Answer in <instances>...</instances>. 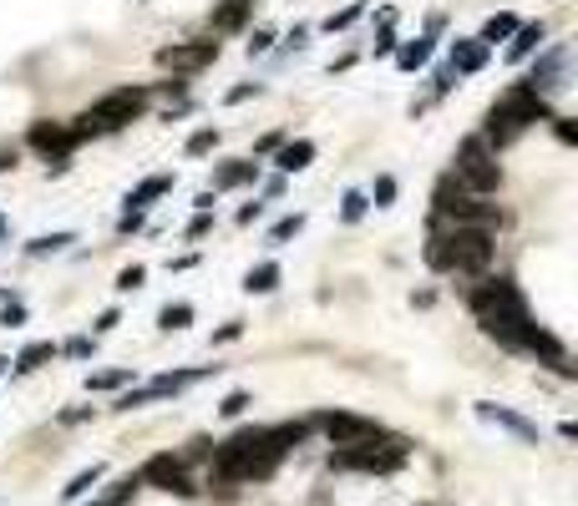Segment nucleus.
<instances>
[{
  "label": "nucleus",
  "instance_id": "obj_1",
  "mask_svg": "<svg viewBox=\"0 0 578 506\" xmlns=\"http://www.w3.org/2000/svg\"><path fill=\"white\" fill-rule=\"evenodd\" d=\"M284 461V451L270 441V426H249L233 430L229 441L213 451V466H208V481L219 486V496H229L233 486H249V481L274 476Z\"/></svg>",
  "mask_w": 578,
  "mask_h": 506
},
{
  "label": "nucleus",
  "instance_id": "obj_2",
  "mask_svg": "<svg viewBox=\"0 0 578 506\" xmlns=\"http://www.w3.org/2000/svg\"><path fill=\"white\" fill-rule=\"evenodd\" d=\"M472 319L482 324V334H492L497 344L507 350H523L527 329H533V314H527V299L517 289L513 278H488V284H477L472 289Z\"/></svg>",
  "mask_w": 578,
  "mask_h": 506
},
{
  "label": "nucleus",
  "instance_id": "obj_3",
  "mask_svg": "<svg viewBox=\"0 0 578 506\" xmlns=\"http://www.w3.org/2000/svg\"><path fill=\"white\" fill-rule=\"evenodd\" d=\"M426 264L437 274H488L492 268V228L437 223L426 239Z\"/></svg>",
  "mask_w": 578,
  "mask_h": 506
},
{
  "label": "nucleus",
  "instance_id": "obj_4",
  "mask_svg": "<svg viewBox=\"0 0 578 506\" xmlns=\"http://www.w3.org/2000/svg\"><path fill=\"white\" fill-rule=\"evenodd\" d=\"M553 117V107H548V97H538V91H527L523 81H517L507 97L497 101L488 112V126H482V142H488L492 152L497 147H507V142H517L527 132L533 122H548Z\"/></svg>",
  "mask_w": 578,
  "mask_h": 506
},
{
  "label": "nucleus",
  "instance_id": "obj_5",
  "mask_svg": "<svg viewBox=\"0 0 578 506\" xmlns=\"http://www.w3.org/2000/svg\"><path fill=\"white\" fill-rule=\"evenodd\" d=\"M147 112V91L142 87H117L107 91L102 101H91L87 112L77 117V126H71V137L87 142V137H102V132H117V126L137 122V117Z\"/></svg>",
  "mask_w": 578,
  "mask_h": 506
},
{
  "label": "nucleus",
  "instance_id": "obj_6",
  "mask_svg": "<svg viewBox=\"0 0 578 506\" xmlns=\"http://www.w3.org/2000/svg\"><path fill=\"white\" fill-rule=\"evenodd\" d=\"M406 455H412V441H401V436H371V441H355V445H340L330 451V466L335 471H365V476H391V471L406 466Z\"/></svg>",
  "mask_w": 578,
  "mask_h": 506
},
{
  "label": "nucleus",
  "instance_id": "obj_7",
  "mask_svg": "<svg viewBox=\"0 0 578 506\" xmlns=\"http://www.w3.org/2000/svg\"><path fill=\"white\" fill-rule=\"evenodd\" d=\"M431 213H437V223H472V228H497L502 213L497 202H488L482 192H467L457 177H441L437 192H431Z\"/></svg>",
  "mask_w": 578,
  "mask_h": 506
},
{
  "label": "nucleus",
  "instance_id": "obj_8",
  "mask_svg": "<svg viewBox=\"0 0 578 506\" xmlns=\"http://www.w3.org/2000/svg\"><path fill=\"white\" fill-rule=\"evenodd\" d=\"M451 177L462 183L467 192H497L502 188V167H497V152L482 142V132L477 137H467L462 147H457V157H451Z\"/></svg>",
  "mask_w": 578,
  "mask_h": 506
},
{
  "label": "nucleus",
  "instance_id": "obj_9",
  "mask_svg": "<svg viewBox=\"0 0 578 506\" xmlns=\"http://www.w3.org/2000/svg\"><path fill=\"white\" fill-rule=\"evenodd\" d=\"M137 481H142V486H157V492H173V496H198V486L188 481L183 455H167V451L147 455V461H142V471H137Z\"/></svg>",
  "mask_w": 578,
  "mask_h": 506
},
{
  "label": "nucleus",
  "instance_id": "obj_10",
  "mask_svg": "<svg viewBox=\"0 0 578 506\" xmlns=\"http://www.w3.org/2000/svg\"><path fill=\"white\" fill-rule=\"evenodd\" d=\"M315 426L330 436V445H355V441H371V436H381V426L365 416H350V410H320L315 416Z\"/></svg>",
  "mask_w": 578,
  "mask_h": 506
},
{
  "label": "nucleus",
  "instance_id": "obj_11",
  "mask_svg": "<svg viewBox=\"0 0 578 506\" xmlns=\"http://www.w3.org/2000/svg\"><path fill=\"white\" fill-rule=\"evenodd\" d=\"M26 142L41 152V157H46V163H52V173H62V167H66V152L77 147L71 126H62V122H31Z\"/></svg>",
  "mask_w": 578,
  "mask_h": 506
},
{
  "label": "nucleus",
  "instance_id": "obj_12",
  "mask_svg": "<svg viewBox=\"0 0 578 506\" xmlns=\"http://www.w3.org/2000/svg\"><path fill=\"white\" fill-rule=\"evenodd\" d=\"M219 56V41H183V46H163L157 51V66L167 71H198Z\"/></svg>",
  "mask_w": 578,
  "mask_h": 506
},
{
  "label": "nucleus",
  "instance_id": "obj_13",
  "mask_svg": "<svg viewBox=\"0 0 578 506\" xmlns=\"http://www.w3.org/2000/svg\"><path fill=\"white\" fill-rule=\"evenodd\" d=\"M193 380H198V370H178V375H157L147 390H128V395H117V410H137V405H147V400H157V395H178V390H188Z\"/></svg>",
  "mask_w": 578,
  "mask_h": 506
},
{
  "label": "nucleus",
  "instance_id": "obj_14",
  "mask_svg": "<svg viewBox=\"0 0 578 506\" xmlns=\"http://www.w3.org/2000/svg\"><path fill=\"white\" fill-rule=\"evenodd\" d=\"M564 66H568V46H553L548 56H543V61L523 76V87H527V91H538V97H548V91L564 87Z\"/></svg>",
  "mask_w": 578,
  "mask_h": 506
},
{
  "label": "nucleus",
  "instance_id": "obj_15",
  "mask_svg": "<svg viewBox=\"0 0 578 506\" xmlns=\"http://www.w3.org/2000/svg\"><path fill=\"white\" fill-rule=\"evenodd\" d=\"M523 350H527V354H538V360H548V365L558 370V375H573V365H568V350H564L558 340H553L548 329L533 324V329H527V340H523Z\"/></svg>",
  "mask_w": 578,
  "mask_h": 506
},
{
  "label": "nucleus",
  "instance_id": "obj_16",
  "mask_svg": "<svg viewBox=\"0 0 578 506\" xmlns=\"http://www.w3.org/2000/svg\"><path fill=\"white\" fill-rule=\"evenodd\" d=\"M451 71L457 76H472V71H482L488 66V46L482 41H451Z\"/></svg>",
  "mask_w": 578,
  "mask_h": 506
},
{
  "label": "nucleus",
  "instance_id": "obj_17",
  "mask_svg": "<svg viewBox=\"0 0 578 506\" xmlns=\"http://www.w3.org/2000/svg\"><path fill=\"white\" fill-rule=\"evenodd\" d=\"M274 163H280L284 173H305V167L315 163V142H309V137H299V142H280V147H274Z\"/></svg>",
  "mask_w": 578,
  "mask_h": 506
},
{
  "label": "nucleus",
  "instance_id": "obj_18",
  "mask_svg": "<svg viewBox=\"0 0 578 506\" xmlns=\"http://www.w3.org/2000/svg\"><path fill=\"white\" fill-rule=\"evenodd\" d=\"M543 36H548V31H543V21L517 25L513 36H507V61H527V56H533V51L543 46Z\"/></svg>",
  "mask_w": 578,
  "mask_h": 506
},
{
  "label": "nucleus",
  "instance_id": "obj_19",
  "mask_svg": "<svg viewBox=\"0 0 578 506\" xmlns=\"http://www.w3.org/2000/svg\"><path fill=\"white\" fill-rule=\"evenodd\" d=\"M477 416L482 420H497V426H507L513 430V436H523V441H538V426H533V420H523V416H513V410H497V405H477Z\"/></svg>",
  "mask_w": 578,
  "mask_h": 506
},
{
  "label": "nucleus",
  "instance_id": "obj_20",
  "mask_svg": "<svg viewBox=\"0 0 578 506\" xmlns=\"http://www.w3.org/2000/svg\"><path fill=\"white\" fill-rule=\"evenodd\" d=\"M426 61H431V36H416V41H406V46H396L401 71H416V66H426Z\"/></svg>",
  "mask_w": 578,
  "mask_h": 506
},
{
  "label": "nucleus",
  "instance_id": "obj_21",
  "mask_svg": "<svg viewBox=\"0 0 578 506\" xmlns=\"http://www.w3.org/2000/svg\"><path fill=\"white\" fill-rule=\"evenodd\" d=\"M259 167L254 163H223L219 173H213V188H244V183H254Z\"/></svg>",
  "mask_w": 578,
  "mask_h": 506
},
{
  "label": "nucleus",
  "instance_id": "obj_22",
  "mask_svg": "<svg viewBox=\"0 0 578 506\" xmlns=\"http://www.w3.org/2000/svg\"><path fill=\"white\" fill-rule=\"evenodd\" d=\"M244 289H249V294H274V289H280V264L249 268V274H244Z\"/></svg>",
  "mask_w": 578,
  "mask_h": 506
},
{
  "label": "nucleus",
  "instance_id": "obj_23",
  "mask_svg": "<svg viewBox=\"0 0 578 506\" xmlns=\"http://www.w3.org/2000/svg\"><path fill=\"white\" fill-rule=\"evenodd\" d=\"M513 31H517V15L502 11V15H492V21L482 25V36H477V41H482V46H497V41H507Z\"/></svg>",
  "mask_w": 578,
  "mask_h": 506
},
{
  "label": "nucleus",
  "instance_id": "obj_24",
  "mask_svg": "<svg viewBox=\"0 0 578 506\" xmlns=\"http://www.w3.org/2000/svg\"><path fill=\"white\" fill-rule=\"evenodd\" d=\"M46 360H56V344H52V340L26 344V350H21V360H15V370H26V375H31V370H41Z\"/></svg>",
  "mask_w": 578,
  "mask_h": 506
},
{
  "label": "nucleus",
  "instance_id": "obj_25",
  "mask_svg": "<svg viewBox=\"0 0 578 506\" xmlns=\"http://www.w3.org/2000/svg\"><path fill=\"white\" fill-rule=\"evenodd\" d=\"M167 188H173V177H163V173H157V177H147V183H142L137 192H128V202H132V208H147V202H153V198H163Z\"/></svg>",
  "mask_w": 578,
  "mask_h": 506
},
{
  "label": "nucleus",
  "instance_id": "obj_26",
  "mask_svg": "<svg viewBox=\"0 0 578 506\" xmlns=\"http://www.w3.org/2000/svg\"><path fill=\"white\" fill-rule=\"evenodd\" d=\"M157 324H163L167 334H173V329H188L193 324V304H167L163 314H157Z\"/></svg>",
  "mask_w": 578,
  "mask_h": 506
},
{
  "label": "nucleus",
  "instance_id": "obj_27",
  "mask_svg": "<svg viewBox=\"0 0 578 506\" xmlns=\"http://www.w3.org/2000/svg\"><path fill=\"white\" fill-rule=\"evenodd\" d=\"M102 476H107L102 466H91V471H81V476L71 481V486H66L62 496H66V501H81V496H87V492H91V486H97V481H102Z\"/></svg>",
  "mask_w": 578,
  "mask_h": 506
},
{
  "label": "nucleus",
  "instance_id": "obj_28",
  "mask_svg": "<svg viewBox=\"0 0 578 506\" xmlns=\"http://www.w3.org/2000/svg\"><path fill=\"white\" fill-rule=\"evenodd\" d=\"M244 11H249V0H229V5L213 15V25H219V31H233V25H244Z\"/></svg>",
  "mask_w": 578,
  "mask_h": 506
},
{
  "label": "nucleus",
  "instance_id": "obj_29",
  "mask_svg": "<svg viewBox=\"0 0 578 506\" xmlns=\"http://www.w3.org/2000/svg\"><path fill=\"white\" fill-rule=\"evenodd\" d=\"M128 380H132V370H102V375H91V390H117Z\"/></svg>",
  "mask_w": 578,
  "mask_h": 506
},
{
  "label": "nucleus",
  "instance_id": "obj_30",
  "mask_svg": "<svg viewBox=\"0 0 578 506\" xmlns=\"http://www.w3.org/2000/svg\"><path fill=\"white\" fill-rule=\"evenodd\" d=\"M213 142H219V132H213V126L193 132V137H188V157H204V152H213Z\"/></svg>",
  "mask_w": 578,
  "mask_h": 506
},
{
  "label": "nucleus",
  "instance_id": "obj_31",
  "mask_svg": "<svg viewBox=\"0 0 578 506\" xmlns=\"http://www.w3.org/2000/svg\"><path fill=\"white\" fill-rule=\"evenodd\" d=\"M244 410H249V395H244V390L223 395V405H219V416H223V420H239V416H244Z\"/></svg>",
  "mask_w": 578,
  "mask_h": 506
},
{
  "label": "nucleus",
  "instance_id": "obj_32",
  "mask_svg": "<svg viewBox=\"0 0 578 506\" xmlns=\"http://www.w3.org/2000/svg\"><path fill=\"white\" fill-rule=\"evenodd\" d=\"M365 208H371V198H365V192H346V208H340V218H346V223H355V218H365Z\"/></svg>",
  "mask_w": 578,
  "mask_h": 506
},
{
  "label": "nucleus",
  "instance_id": "obj_33",
  "mask_svg": "<svg viewBox=\"0 0 578 506\" xmlns=\"http://www.w3.org/2000/svg\"><path fill=\"white\" fill-rule=\"evenodd\" d=\"M391 198H396V177H375L371 202H375V208H391Z\"/></svg>",
  "mask_w": 578,
  "mask_h": 506
},
{
  "label": "nucleus",
  "instance_id": "obj_34",
  "mask_svg": "<svg viewBox=\"0 0 578 506\" xmlns=\"http://www.w3.org/2000/svg\"><path fill=\"white\" fill-rule=\"evenodd\" d=\"M299 228H305V218H299V213H295V218H280V223H274V233H270V239H274V243H284V239H295Z\"/></svg>",
  "mask_w": 578,
  "mask_h": 506
},
{
  "label": "nucleus",
  "instance_id": "obj_35",
  "mask_svg": "<svg viewBox=\"0 0 578 506\" xmlns=\"http://www.w3.org/2000/svg\"><path fill=\"white\" fill-rule=\"evenodd\" d=\"M142 278H147V268H142V264H132V268H122V274H117V289H122V294H132V289L142 284Z\"/></svg>",
  "mask_w": 578,
  "mask_h": 506
},
{
  "label": "nucleus",
  "instance_id": "obj_36",
  "mask_svg": "<svg viewBox=\"0 0 578 506\" xmlns=\"http://www.w3.org/2000/svg\"><path fill=\"white\" fill-rule=\"evenodd\" d=\"M71 243V233H52V239H31V253H56Z\"/></svg>",
  "mask_w": 578,
  "mask_h": 506
},
{
  "label": "nucleus",
  "instance_id": "obj_37",
  "mask_svg": "<svg viewBox=\"0 0 578 506\" xmlns=\"http://www.w3.org/2000/svg\"><path fill=\"white\" fill-rule=\"evenodd\" d=\"M548 122H553V132H558V137H564L568 147H573V142H578V126L568 122V117H548Z\"/></svg>",
  "mask_w": 578,
  "mask_h": 506
},
{
  "label": "nucleus",
  "instance_id": "obj_38",
  "mask_svg": "<svg viewBox=\"0 0 578 506\" xmlns=\"http://www.w3.org/2000/svg\"><path fill=\"white\" fill-rule=\"evenodd\" d=\"M355 15H360V5H346V11H340V15H330L325 25H330V31H346V25L355 21Z\"/></svg>",
  "mask_w": 578,
  "mask_h": 506
},
{
  "label": "nucleus",
  "instance_id": "obj_39",
  "mask_svg": "<svg viewBox=\"0 0 578 506\" xmlns=\"http://www.w3.org/2000/svg\"><path fill=\"white\" fill-rule=\"evenodd\" d=\"M391 51H396V31H391V21H385L381 41H375V56H391Z\"/></svg>",
  "mask_w": 578,
  "mask_h": 506
},
{
  "label": "nucleus",
  "instance_id": "obj_40",
  "mask_svg": "<svg viewBox=\"0 0 578 506\" xmlns=\"http://www.w3.org/2000/svg\"><path fill=\"white\" fill-rule=\"evenodd\" d=\"M62 350L71 354V360H87V354H91V340H66Z\"/></svg>",
  "mask_w": 578,
  "mask_h": 506
},
{
  "label": "nucleus",
  "instance_id": "obj_41",
  "mask_svg": "<svg viewBox=\"0 0 578 506\" xmlns=\"http://www.w3.org/2000/svg\"><path fill=\"white\" fill-rule=\"evenodd\" d=\"M239 334H244V324H239V319H229V324H223L219 334H213V340H219V344H229V340H239Z\"/></svg>",
  "mask_w": 578,
  "mask_h": 506
},
{
  "label": "nucleus",
  "instance_id": "obj_42",
  "mask_svg": "<svg viewBox=\"0 0 578 506\" xmlns=\"http://www.w3.org/2000/svg\"><path fill=\"white\" fill-rule=\"evenodd\" d=\"M208 228H213V218H208V213H198V218L188 223V239H204Z\"/></svg>",
  "mask_w": 578,
  "mask_h": 506
},
{
  "label": "nucleus",
  "instance_id": "obj_43",
  "mask_svg": "<svg viewBox=\"0 0 578 506\" xmlns=\"http://www.w3.org/2000/svg\"><path fill=\"white\" fill-rule=\"evenodd\" d=\"M21 319H26V309H21V304H5V314H0V324L11 329V324H21Z\"/></svg>",
  "mask_w": 578,
  "mask_h": 506
},
{
  "label": "nucleus",
  "instance_id": "obj_44",
  "mask_svg": "<svg viewBox=\"0 0 578 506\" xmlns=\"http://www.w3.org/2000/svg\"><path fill=\"white\" fill-rule=\"evenodd\" d=\"M270 41H274V31H254V41H249V56H254V51H270Z\"/></svg>",
  "mask_w": 578,
  "mask_h": 506
},
{
  "label": "nucleus",
  "instance_id": "obj_45",
  "mask_svg": "<svg viewBox=\"0 0 578 506\" xmlns=\"http://www.w3.org/2000/svg\"><path fill=\"white\" fill-rule=\"evenodd\" d=\"M107 329H117V309H107V314H97V334H107Z\"/></svg>",
  "mask_w": 578,
  "mask_h": 506
},
{
  "label": "nucleus",
  "instance_id": "obj_46",
  "mask_svg": "<svg viewBox=\"0 0 578 506\" xmlns=\"http://www.w3.org/2000/svg\"><path fill=\"white\" fill-rule=\"evenodd\" d=\"M259 213H264V202H249V208H239V223H254Z\"/></svg>",
  "mask_w": 578,
  "mask_h": 506
},
{
  "label": "nucleus",
  "instance_id": "obj_47",
  "mask_svg": "<svg viewBox=\"0 0 578 506\" xmlns=\"http://www.w3.org/2000/svg\"><path fill=\"white\" fill-rule=\"evenodd\" d=\"M249 97H259V81H254V87H233L229 91V101H249Z\"/></svg>",
  "mask_w": 578,
  "mask_h": 506
},
{
  "label": "nucleus",
  "instance_id": "obj_48",
  "mask_svg": "<svg viewBox=\"0 0 578 506\" xmlns=\"http://www.w3.org/2000/svg\"><path fill=\"white\" fill-rule=\"evenodd\" d=\"M5 167H15V157H11V152H0V173H5Z\"/></svg>",
  "mask_w": 578,
  "mask_h": 506
},
{
  "label": "nucleus",
  "instance_id": "obj_49",
  "mask_svg": "<svg viewBox=\"0 0 578 506\" xmlns=\"http://www.w3.org/2000/svg\"><path fill=\"white\" fill-rule=\"evenodd\" d=\"M0 233H5V218H0Z\"/></svg>",
  "mask_w": 578,
  "mask_h": 506
},
{
  "label": "nucleus",
  "instance_id": "obj_50",
  "mask_svg": "<svg viewBox=\"0 0 578 506\" xmlns=\"http://www.w3.org/2000/svg\"><path fill=\"white\" fill-rule=\"evenodd\" d=\"M0 370H5V360H0Z\"/></svg>",
  "mask_w": 578,
  "mask_h": 506
}]
</instances>
